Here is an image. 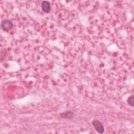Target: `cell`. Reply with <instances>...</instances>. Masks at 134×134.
Returning <instances> with one entry per match:
<instances>
[{"label": "cell", "mask_w": 134, "mask_h": 134, "mask_svg": "<svg viewBox=\"0 0 134 134\" xmlns=\"http://www.w3.org/2000/svg\"><path fill=\"white\" fill-rule=\"evenodd\" d=\"M92 125L95 130L99 133H103L104 132V127L102 122L97 119H94L92 121Z\"/></svg>", "instance_id": "6da1fadb"}, {"label": "cell", "mask_w": 134, "mask_h": 134, "mask_svg": "<svg viewBox=\"0 0 134 134\" xmlns=\"http://www.w3.org/2000/svg\"><path fill=\"white\" fill-rule=\"evenodd\" d=\"M1 27L3 30L5 31H8L13 27V24L9 20H4L2 21Z\"/></svg>", "instance_id": "7a4b0ae2"}, {"label": "cell", "mask_w": 134, "mask_h": 134, "mask_svg": "<svg viewBox=\"0 0 134 134\" xmlns=\"http://www.w3.org/2000/svg\"><path fill=\"white\" fill-rule=\"evenodd\" d=\"M41 8L45 13H49L51 10V5L49 1H44L41 3Z\"/></svg>", "instance_id": "277c9868"}, {"label": "cell", "mask_w": 134, "mask_h": 134, "mask_svg": "<svg viewBox=\"0 0 134 134\" xmlns=\"http://www.w3.org/2000/svg\"><path fill=\"white\" fill-rule=\"evenodd\" d=\"M127 103L129 105L131 106V107H133L134 106V97L133 95H130L129 96L127 99Z\"/></svg>", "instance_id": "5b68a950"}, {"label": "cell", "mask_w": 134, "mask_h": 134, "mask_svg": "<svg viewBox=\"0 0 134 134\" xmlns=\"http://www.w3.org/2000/svg\"><path fill=\"white\" fill-rule=\"evenodd\" d=\"M59 116L61 118L63 119H72L74 116V113L71 110H66L64 112L60 113Z\"/></svg>", "instance_id": "3957f363"}]
</instances>
